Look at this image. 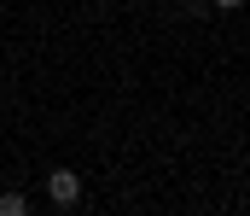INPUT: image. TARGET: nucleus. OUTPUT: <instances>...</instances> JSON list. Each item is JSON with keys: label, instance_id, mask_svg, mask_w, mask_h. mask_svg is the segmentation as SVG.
Segmentation results:
<instances>
[{"label": "nucleus", "instance_id": "1", "mask_svg": "<svg viewBox=\"0 0 250 216\" xmlns=\"http://www.w3.org/2000/svg\"><path fill=\"white\" fill-rule=\"evenodd\" d=\"M47 199H53L59 211H70V205L82 199V181H76V169H53V175H47Z\"/></svg>", "mask_w": 250, "mask_h": 216}, {"label": "nucleus", "instance_id": "2", "mask_svg": "<svg viewBox=\"0 0 250 216\" xmlns=\"http://www.w3.org/2000/svg\"><path fill=\"white\" fill-rule=\"evenodd\" d=\"M23 211H29L23 193H0V216H23Z\"/></svg>", "mask_w": 250, "mask_h": 216}, {"label": "nucleus", "instance_id": "3", "mask_svg": "<svg viewBox=\"0 0 250 216\" xmlns=\"http://www.w3.org/2000/svg\"><path fill=\"white\" fill-rule=\"evenodd\" d=\"M209 6H221V12H233V6H245V0H209Z\"/></svg>", "mask_w": 250, "mask_h": 216}]
</instances>
